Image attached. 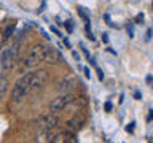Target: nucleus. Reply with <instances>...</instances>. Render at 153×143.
<instances>
[{"mask_svg": "<svg viewBox=\"0 0 153 143\" xmlns=\"http://www.w3.org/2000/svg\"><path fill=\"white\" fill-rule=\"evenodd\" d=\"M0 35H2V32H0ZM2 40H3V37H0V46H2Z\"/></svg>", "mask_w": 153, "mask_h": 143, "instance_id": "obj_20", "label": "nucleus"}, {"mask_svg": "<svg viewBox=\"0 0 153 143\" xmlns=\"http://www.w3.org/2000/svg\"><path fill=\"white\" fill-rule=\"evenodd\" d=\"M43 48H45L43 45H33L29 49V52L24 57V65L27 69H32V67L38 65V62L43 60Z\"/></svg>", "mask_w": 153, "mask_h": 143, "instance_id": "obj_3", "label": "nucleus"}, {"mask_svg": "<svg viewBox=\"0 0 153 143\" xmlns=\"http://www.w3.org/2000/svg\"><path fill=\"white\" fill-rule=\"evenodd\" d=\"M110 108H112V105H110V103H105V110H107V111H110Z\"/></svg>", "mask_w": 153, "mask_h": 143, "instance_id": "obj_18", "label": "nucleus"}, {"mask_svg": "<svg viewBox=\"0 0 153 143\" xmlns=\"http://www.w3.org/2000/svg\"><path fill=\"white\" fill-rule=\"evenodd\" d=\"M83 122H85V118H83V114H76V116H74L70 119L69 122H67V127L70 129V130H78V129L83 126Z\"/></svg>", "mask_w": 153, "mask_h": 143, "instance_id": "obj_9", "label": "nucleus"}, {"mask_svg": "<svg viewBox=\"0 0 153 143\" xmlns=\"http://www.w3.org/2000/svg\"><path fill=\"white\" fill-rule=\"evenodd\" d=\"M65 26H67V29H69V32H72V24H70V21H67Z\"/></svg>", "mask_w": 153, "mask_h": 143, "instance_id": "obj_17", "label": "nucleus"}, {"mask_svg": "<svg viewBox=\"0 0 153 143\" xmlns=\"http://www.w3.org/2000/svg\"><path fill=\"white\" fill-rule=\"evenodd\" d=\"M74 86H75V81L74 80H64V81H61V83L57 84V91L64 94V92H69Z\"/></svg>", "mask_w": 153, "mask_h": 143, "instance_id": "obj_10", "label": "nucleus"}, {"mask_svg": "<svg viewBox=\"0 0 153 143\" xmlns=\"http://www.w3.org/2000/svg\"><path fill=\"white\" fill-rule=\"evenodd\" d=\"M78 13H80V16L83 18L85 21H86V22H89V19H88V16H86V14H85V11H83V8H78Z\"/></svg>", "mask_w": 153, "mask_h": 143, "instance_id": "obj_14", "label": "nucleus"}, {"mask_svg": "<svg viewBox=\"0 0 153 143\" xmlns=\"http://www.w3.org/2000/svg\"><path fill=\"white\" fill-rule=\"evenodd\" d=\"M48 78H50V75H48L46 70H33L29 73V80H30V91H38L42 89L43 86L46 84Z\"/></svg>", "mask_w": 153, "mask_h": 143, "instance_id": "obj_4", "label": "nucleus"}, {"mask_svg": "<svg viewBox=\"0 0 153 143\" xmlns=\"http://www.w3.org/2000/svg\"><path fill=\"white\" fill-rule=\"evenodd\" d=\"M85 75H86V78H89V76H91V72H89V69H85Z\"/></svg>", "mask_w": 153, "mask_h": 143, "instance_id": "obj_16", "label": "nucleus"}, {"mask_svg": "<svg viewBox=\"0 0 153 143\" xmlns=\"http://www.w3.org/2000/svg\"><path fill=\"white\" fill-rule=\"evenodd\" d=\"M35 140H37V142H51V140H53L51 130H50V129H43L42 132H38V135H37Z\"/></svg>", "mask_w": 153, "mask_h": 143, "instance_id": "obj_12", "label": "nucleus"}, {"mask_svg": "<svg viewBox=\"0 0 153 143\" xmlns=\"http://www.w3.org/2000/svg\"><path fill=\"white\" fill-rule=\"evenodd\" d=\"M142 19H143V16H142V14H139V16L136 18V21H142Z\"/></svg>", "mask_w": 153, "mask_h": 143, "instance_id": "obj_19", "label": "nucleus"}, {"mask_svg": "<svg viewBox=\"0 0 153 143\" xmlns=\"http://www.w3.org/2000/svg\"><path fill=\"white\" fill-rule=\"evenodd\" d=\"M42 62H46V64H51V65H57L62 62V54L56 48L45 46L43 48V60Z\"/></svg>", "mask_w": 153, "mask_h": 143, "instance_id": "obj_6", "label": "nucleus"}, {"mask_svg": "<svg viewBox=\"0 0 153 143\" xmlns=\"http://www.w3.org/2000/svg\"><path fill=\"white\" fill-rule=\"evenodd\" d=\"M75 100V95L74 94H69V92H64L61 94L59 97H56L53 102L50 103V111L53 113H57V111H62L65 107H69V105Z\"/></svg>", "mask_w": 153, "mask_h": 143, "instance_id": "obj_5", "label": "nucleus"}, {"mask_svg": "<svg viewBox=\"0 0 153 143\" xmlns=\"http://www.w3.org/2000/svg\"><path fill=\"white\" fill-rule=\"evenodd\" d=\"M51 142H54V143H75V142H76V138L72 135V133L62 132V133H57V135L53 137V140H51Z\"/></svg>", "mask_w": 153, "mask_h": 143, "instance_id": "obj_8", "label": "nucleus"}, {"mask_svg": "<svg viewBox=\"0 0 153 143\" xmlns=\"http://www.w3.org/2000/svg\"><path fill=\"white\" fill-rule=\"evenodd\" d=\"M57 124H59V118H57V114L53 113V111L40 119V126H42V129H50V130H51V129L57 127Z\"/></svg>", "mask_w": 153, "mask_h": 143, "instance_id": "obj_7", "label": "nucleus"}, {"mask_svg": "<svg viewBox=\"0 0 153 143\" xmlns=\"http://www.w3.org/2000/svg\"><path fill=\"white\" fill-rule=\"evenodd\" d=\"M13 30H14V22L13 24H8L7 27H5V30H3V40H8L10 37H11V33H13Z\"/></svg>", "mask_w": 153, "mask_h": 143, "instance_id": "obj_13", "label": "nucleus"}, {"mask_svg": "<svg viewBox=\"0 0 153 143\" xmlns=\"http://www.w3.org/2000/svg\"><path fill=\"white\" fill-rule=\"evenodd\" d=\"M8 88H10V81L7 78H0V102L7 97Z\"/></svg>", "mask_w": 153, "mask_h": 143, "instance_id": "obj_11", "label": "nucleus"}, {"mask_svg": "<svg viewBox=\"0 0 153 143\" xmlns=\"http://www.w3.org/2000/svg\"><path fill=\"white\" fill-rule=\"evenodd\" d=\"M19 48H21V43H14L11 46H5L2 52H0V67L7 72V70H11L14 64H16V59H18V54H19Z\"/></svg>", "mask_w": 153, "mask_h": 143, "instance_id": "obj_1", "label": "nucleus"}, {"mask_svg": "<svg viewBox=\"0 0 153 143\" xmlns=\"http://www.w3.org/2000/svg\"><path fill=\"white\" fill-rule=\"evenodd\" d=\"M29 92H30V80H29V73H26L14 83L11 99L14 100V102H21Z\"/></svg>", "mask_w": 153, "mask_h": 143, "instance_id": "obj_2", "label": "nucleus"}, {"mask_svg": "<svg viewBox=\"0 0 153 143\" xmlns=\"http://www.w3.org/2000/svg\"><path fill=\"white\" fill-rule=\"evenodd\" d=\"M51 32H54V33H56V35H59V37H62V35H61V32H59V30H57V29H56L54 26H51Z\"/></svg>", "mask_w": 153, "mask_h": 143, "instance_id": "obj_15", "label": "nucleus"}]
</instances>
